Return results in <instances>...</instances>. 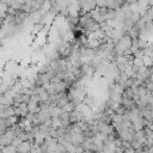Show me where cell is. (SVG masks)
Listing matches in <instances>:
<instances>
[{"label": "cell", "mask_w": 153, "mask_h": 153, "mask_svg": "<svg viewBox=\"0 0 153 153\" xmlns=\"http://www.w3.org/2000/svg\"><path fill=\"white\" fill-rule=\"evenodd\" d=\"M19 153H28V152H31V145L30 142L28 141V140H24V141L22 142V145L17 148Z\"/></svg>", "instance_id": "6da1fadb"}]
</instances>
